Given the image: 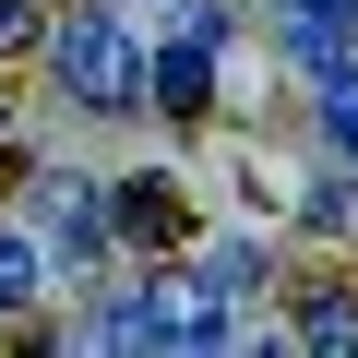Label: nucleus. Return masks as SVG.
<instances>
[{
    "label": "nucleus",
    "mask_w": 358,
    "mask_h": 358,
    "mask_svg": "<svg viewBox=\"0 0 358 358\" xmlns=\"http://www.w3.org/2000/svg\"><path fill=\"white\" fill-rule=\"evenodd\" d=\"M215 24H227V0H179V36H203V48H215Z\"/></svg>",
    "instance_id": "7"
},
{
    "label": "nucleus",
    "mask_w": 358,
    "mask_h": 358,
    "mask_svg": "<svg viewBox=\"0 0 358 358\" xmlns=\"http://www.w3.org/2000/svg\"><path fill=\"white\" fill-rule=\"evenodd\" d=\"M179 227H192V192H179L167 167H143V179H120V192H108V239H143V251H167Z\"/></svg>",
    "instance_id": "2"
},
{
    "label": "nucleus",
    "mask_w": 358,
    "mask_h": 358,
    "mask_svg": "<svg viewBox=\"0 0 358 358\" xmlns=\"http://www.w3.org/2000/svg\"><path fill=\"white\" fill-rule=\"evenodd\" d=\"M36 36V0H0V48H24Z\"/></svg>",
    "instance_id": "8"
},
{
    "label": "nucleus",
    "mask_w": 358,
    "mask_h": 358,
    "mask_svg": "<svg viewBox=\"0 0 358 358\" xmlns=\"http://www.w3.org/2000/svg\"><path fill=\"white\" fill-rule=\"evenodd\" d=\"M36 215H48V239H60L72 275L108 251V203H96V179H36Z\"/></svg>",
    "instance_id": "3"
},
{
    "label": "nucleus",
    "mask_w": 358,
    "mask_h": 358,
    "mask_svg": "<svg viewBox=\"0 0 358 358\" xmlns=\"http://www.w3.org/2000/svg\"><path fill=\"white\" fill-rule=\"evenodd\" d=\"M299 346H334V358H346V346H358V299H346V287H310V299H299Z\"/></svg>",
    "instance_id": "5"
},
{
    "label": "nucleus",
    "mask_w": 358,
    "mask_h": 358,
    "mask_svg": "<svg viewBox=\"0 0 358 358\" xmlns=\"http://www.w3.org/2000/svg\"><path fill=\"white\" fill-rule=\"evenodd\" d=\"M346 108H358V72H346Z\"/></svg>",
    "instance_id": "10"
},
{
    "label": "nucleus",
    "mask_w": 358,
    "mask_h": 358,
    "mask_svg": "<svg viewBox=\"0 0 358 358\" xmlns=\"http://www.w3.org/2000/svg\"><path fill=\"white\" fill-rule=\"evenodd\" d=\"M287 13H299V24H346L358 0H287Z\"/></svg>",
    "instance_id": "9"
},
{
    "label": "nucleus",
    "mask_w": 358,
    "mask_h": 358,
    "mask_svg": "<svg viewBox=\"0 0 358 358\" xmlns=\"http://www.w3.org/2000/svg\"><path fill=\"white\" fill-rule=\"evenodd\" d=\"M143 108H167V120L215 108V60H203V36H179L167 60H143Z\"/></svg>",
    "instance_id": "4"
},
{
    "label": "nucleus",
    "mask_w": 358,
    "mask_h": 358,
    "mask_svg": "<svg viewBox=\"0 0 358 358\" xmlns=\"http://www.w3.org/2000/svg\"><path fill=\"white\" fill-rule=\"evenodd\" d=\"M48 72H60V96H72V108H108V120H120V108H143V48H131L108 13H72V24L48 36Z\"/></svg>",
    "instance_id": "1"
},
{
    "label": "nucleus",
    "mask_w": 358,
    "mask_h": 358,
    "mask_svg": "<svg viewBox=\"0 0 358 358\" xmlns=\"http://www.w3.org/2000/svg\"><path fill=\"white\" fill-rule=\"evenodd\" d=\"M24 299H36V239L0 227V310H24Z\"/></svg>",
    "instance_id": "6"
}]
</instances>
